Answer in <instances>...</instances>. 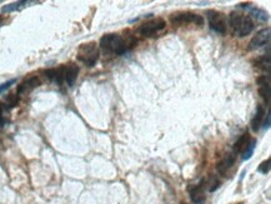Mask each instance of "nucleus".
Returning <instances> with one entry per match:
<instances>
[{
  "label": "nucleus",
  "instance_id": "nucleus-17",
  "mask_svg": "<svg viewBox=\"0 0 271 204\" xmlns=\"http://www.w3.org/2000/svg\"><path fill=\"white\" fill-rule=\"evenodd\" d=\"M255 67L264 70V72H266L268 74H270V54L268 53L266 55L258 58V59L255 60Z\"/></svg>",
  "mask_w": 271,
  "mask_h": 204
},
{
  "label": "nucleus",
  "instance_id": "nucleus-13",
  "mask_svg": "<svg viewBox=\"0 0 271 204\" xmlns=\"http://www.w3.org/2000/svg\"><path fill=\"white\" fill-rule=\"evenodd\" d=\"M44 74L47 75L48 79L54 82V83L59 84V86L64 84V65L60 68H53V69L45 70Z\"/></svg>",
  "mask_w": 271,
  "mask_h": 204
},
{
  "label": "nucleus",
  "instance_id": "nucleus-22",
  "mask_svg": "<svg viewBox=\"0 0 271 204\" xmlns=\"http://www.w3.org/2000/svg\"><path fill=\"white\" fill-rule=\"evenodd\" d=\"M270 158H269V159H266L265 162H263L260 164V166H259V168H258V172H260V173H263V174H268L269 172H270Z\"/></svg>",
  "mask_w": 271,
  "mask_h": 204
},
{
  "label": "nucleus",
  "instance_id": "nucleus-2",
  "mask_svg": "<svg viewBox=\"0 0 271 204\" xmlns=\"http://www.w3.org/2000/svg\"><path fill=\"white\" fill-rule=\"evenodd\" d=\"M230 25H231L232 31L234 34L238 36H246L254 30L255 28V24H254L253 19L250 15H246L243 13H236V11H232L230 14Z\"/></svg>",
  "mask_w": 271,
  "mask_h": 204
},
{
  "label": "nucleus",
  "instance_id": "nucleus-21",
  "mask_svg": "<svg viewBox=\"0 0 271 204\" xmlns=\"http://www.w3.org/2000/svg\"><path fill=\"white\" fill-rule=\"evenodd\" d=\"M256 147V140L255 139H251L250 143H249V145L246 147V149L244 150L243 153H241V155H243V160H249L251 158V155H253L254 150H255Z\"/></svg>",
  "mask_w": 271,
  "mask_h": 204
},
{
  "label": "nucleus",
  "instance_id": "nucleus-8",
  "mask_svg": "<svg viewBox=\"0 0 271 204\" xmlns=\"http://www.w3.org/2000/svg\"><path fill=\"white\" fill-rule=\"evenodd\" d=\"M235 160H236V154L235 153H227V154H225V157L222 158L221 160H220L219 163H217L216 169L217 172H219L221 176H227V173H229L230 169L234 167V164H235Z\"/></svg>",
  "mask_w": 271,
  "mask_h": 204
},
{
  "label": "nucleus",
  "instance_id": "nucleus-5",
  "mask_svg": "<svg viewBox=\"0 0 271 204\" xmlns=\"http://www.w3.org/2000/svg\"><path fill=\"white\" fill-rule=\"evenodd\" d=\"M170 21L173 25L183 26L188 24H195V25H203L204 18L200 14L193 13V11H178L170 16Z\"/></svg>",
  "mask_w": 271,
  "mask_h": 204
},
{
  "label": "nucleus",
  "instance_id": "nucleus-3",
  "mask_svg": "<svg viewBox=\"0 0 271 204\" xmlns=\"http://www.w3.org/2000/svg\"><path fill=\"white\" fill-rule=\"evenodd\" d=\"M99 57H100V50H99L98 44L95 42L84 43L77 48V60L85 64L86 67H94L98 63Z\"/></svg>",
  "mask_w": 271,
  "mask_h": 204
},
{
  "label": "nucleus",
  "instance_id": "nucleus-16",
  "mask_svg": "<svg viewBox=\"0 0 271 204\" xmlns=\"http://www.w3.org/2000/svg\"><path fill=\"white\" fill-rule=\"evenodd\" d=\"M251 139H253V138L250 137V134H249V133H245V134L241 135V137L236 140L235 144H234V148H232V153H235V154H240V153H243L244 150L246 149V147H248Z\"/></svg>",
  "mask_w": 271,
  "mask_h": 204
},
{
  "label": "nucleus",
  "instance_id": "nucleus-15",
  "mask_svg": "<svg viewBox=\"0 0 271 204\" xmlns=\"http://www.w3.org/2000/svg\"><path fill=\"white\" fill-rule=\"evenodd\" d=\"M36 1H28V0H21V1H15V3L6 4L1 8V11L3 13H13V11H19L23 10L24 8L29 6L30 4H35Z\"/></svg>",
  "mask_w": 271,
  "mask_h": 204
},
{
  "label": "nucleus",
  "instance_id": "nucleus-12",
  "mask_svg": "<svg viewBox=\"0 0 271 204\" xmlns=\"http://www.w3.org/2000/svg\"><path fill=\"white\" fill-rule=\"evenodd\" d=\"M77 74H79V67L75 64L64 65V83H67L69 87L74 86L76 82Z\"/></svg>",
  "mask_w": 271,
  "mask_h": 204
},
{
  "label": "nucleus",
  "instance_id": "nucleus-14",
  "mask_svg": "<svg viewBox=\"0 0 271 204\" xmlns=\"http://www.w3.org/2000/svg\"><path fill=\"white\" fill-rule=\"evenodd\" d=\"M264 120H265V109L263 108V105H258L256 106L255 115H254L253 120H251V128H253V130L258 132L261 128V125H263Z\"/></svg>",
  "mask_w": 271,
  "mask_h": 204
},
{
  "label": "nucleus",
  "instance_id": "nucleus-1",
  "mask_svg": "<svg viewBox=\"0 0 271 204\" xmlns=\"http://www.w3.org/2000/svg\"><path fill=\"white\" fill-rule=\"evenodd\" d=\"M136 44V39L133 35H120V34H105L100 39V48L108 53L123 55L129 52Z\"/></svg>",
  "mask_w": 271,
  "mask_h": 204
},
{
  "label": "nucleus",
  "instance_id": "nucleus-20",
  "mask_svg": "<svg viewBox=\"0 0 271 204\" xmlns=\"http://www.w3.org/2000/svg\"><path fill=\"white\" fill-rule=\"evenodd\" d=\"M8 110L9 108L6 104L0 102V127H4L8 123Z\"/></svg>",
  "mask_w": 271,
  "mask_h": 204
},
{
  "label": "nucleus",
  "instance_id": "nucleus-6",
  "mask_svg": "<svg viewBox=\"0 0 271 204\" xmlns=\"http://www.w3.org/2000/svg\"><path fill=\"white\" fill-rule=\"evenodd\" d=\"M166 26V21L163 18H154L151 20H147L142 23L137 28V33L145 38H152V36L158 35L160 31H163Z\"/></svg>",
  "mask_w": 271,
  "mask_h": 204
},
{
  "label": "nucleus",
  "instance_id": "nucleus-9",
  "mask_svg": "<svg viewBox=\"0 0 271 204\" xmlns=\"http://www.w3.org/2000/svg\"><path fill=\"white\" fill-rule=\"evenodd\" d=\"M189 196H190L191 202L194 204H204L205 199H206V197H205L204 183L202 182L200 184L190 187L189 188Z\"/></svg>",
  "mask_w": 271,
  "mask_h": 204
},
{
  "label": "nucleus",
  "instance_id": "nucleus-4",
  "mask_svg": "<svg viewBox=\"0 0 271 204\" xmlns=\"http://www.w3.org/2000/svg\"><path fill=\"white\" fill-rule=\"evenodd\" d=\"M206 18L209 21L210 29L215 33L220 34V35H225L227 31V21L226 16L224 13L219 10H214V9H210L206 11Z\"/></svg>",
  "mask_w": 271,
  "mask_h": 204
},
{
  "label": "nucleus",
  "instance_id": "nucleus-11",
  "mask_svg": "<svg viewBox=\"0 0 271 204\" xmlns=\"http://www.w3.org/2000/svg\"><path fill=\"white\" fill-rule=\"evenodd\" d=\"M42 84L39 77H30L28 79H25L20 86L18 87V96H25V94L30 93L31 91H34L35 88H38L39 86Z\"/></svg>",
  "mask_w": 271,
  "mask_h": 204
},
{
  "label": "nucleus",
  "instance_id": "nucleus-7",
  "mask_svg": "<svg viewBox=\"0 0 271 204\" xmlns=\"http://www.w3.org/2000/svg\"><path fill=\"white\" fill-rule=\"evenodd\" d=\"M270 42V28L261 29L260 31L254 35V38L251 39L250 43H249V49L254 50L258 49V48L264 47V45L269 44Z\"/></svg>",
  "mask_w": 271,
  "mask_h": 204
},
{
  "label": "nucleus",
  "instance_id": "nucleus-24",
  "mask_svg": "<svg viewBox=\"0 0 271 204\" xmlns=\"http://www.w3.org/2000/svg\"><path fill=\"white\" fill-rule=\"evenodd\" d=\"M270 119H271V115H270V110H269L268 114H266V120H264L263 123V127L265 128V129H269V128H270Z\"/></svg>",
  "mask_w": 271,
  "mask_h": 204
},
{
  "label": "nucleus",
  "instance_id": "nucleus-10",
  "mask_svg": "<svg viewBox=\"0 0 271 204\" xmlns=\"http://www.w3.org/2000/svg\"><path fill=\"white\" fill-rule=\"evenodd\" d=\"M259 94L265 101V103L270 104V78L269 75H261L258 78Z\"/></svg>",
  "mask_w": 271,
  "mask_h": 204
},
{
  "label": "nucleus",
  "instance_id": "nucleus-25",
  "mask_svg": "<svg viewBox=\"0 0 271 204\" xmlns=\"http://www.w3.org/2000/svg\"><path fill=\"white\" fill-rule=\"evenodd\" d=\"M4 23H5V19H4L3 16L0 15V28H1V26L4 25Z\"/></svg>",
  "mask_w": 271,
  "mask_h": 204
},
{
  "label": "nucleus",
  "instance_id": "nucleus-23",
  "mask_svg": "<svg viewBox=\"0 0 271 204\" xmlns=\"http://www.w3.org/2000/svg\"><path fill=\"white\" fill-rule=\"evenodd\" d=\"M15 83H16V79H10V80H8V82H5V83L0 84V94H3L4 92L8 91V89Z\"/></svg>",
  "mask_w": 271,
  "mask_h": 204
},
{
  "label": "nucleus",
  "instance_id": "nucleus-19",
  "mask_svg": "<svg viewBox=\"0 0 271 204\" xmlns=\"http://www.w3.org/2000/svg\"><path fill=\"white\" fill-rule=\"evenodd\" d=\"M203 183L205 184L204 187H206L210 192H214L215 189H217L220 187V181L215 176H210L206 181H203Z\"/></svg>",
  "mask_w": 271,
  "mask_h": 204
},
{
  "label": "nucleus",
  "instance_id": "nucleus-18",
  "mask_svg": "<svg viewBox=\"0 0 271 204\" xmlns=\"http://www.w3.org/2000/svg\"><path fill=\"white\" fill-rule=\"evenodd\" d=\"M249 5H250V4H249ZM249 8H250V6H249ZM250 14L256 19V20L261 21V23H265V21H268V19H269L268 13H266L265 10H263V9L256 8V6H251Z\"/></svg>",
  "mask_w": 271,
  "mask_h": 204
}]
</instances>
